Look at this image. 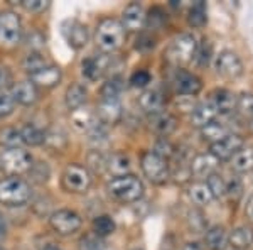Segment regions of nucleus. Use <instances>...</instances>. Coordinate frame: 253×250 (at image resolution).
I'll return each mask as SVG.
<instances>
[{
    "label": "nucleus",
    "mask_w": 253,
    "mask_h": 250,
    "mask_svg": "<svg viewBox=\"0 0 253 250\" xmlns=\"http://www.w3.org/2000/svg\"><path fill=\"white\" fill-rule=\"evenodd\" d=\"M88 97V90L84 85L81 83H73L69 85L66 90V105L69 110H78L84 105Z\"/></svg>",
    "instance_id": "27"
},
{
    "label": "nucleus",
    "mask_w": 253,
    "mask_h": 250,
    "mask_svg": "<svg viewBox=\"0 0 253 250\" xmlns=\"http://www.w3.org/2000/svg\"><path fill=\"white\" fill-rule=\"evenodd\" d=\"M0 167L5 169L7 173H10L12 176L29 173V169L32 167V155L27 150H24L22 147L7 149L3 150L2 157H0Z\"/></svg>",
    "instance_id": "7"
},
{
    "label": "nucleus",
    "mask_w": 253,
    "mask_h": 250,
    "mask_svg": "<svg viewBox=\"0 0 253 250\" xmlns=\"http://www.w3.org/2000/svg\"><path fill=\"white\" fill-rule=\"evenodd\" d=\"M228 134H230L228 127L223 124H218V122H211V124H208L206 127L201 129V139L205 142H208L210 146L219 142L224 135H228Z\"/></svg>",
    "instance_id": "29"
},
{
    "label": "nucleus",
    "mask_w": 253,
    "mask_h": 250,
    "mask_svg": "<svg viewBox=\"0 0 253 250\" xmlns=\"http://www.w3.org/2000/svg\"><path fill=\"white\" fill-rule=\"evenodd\" d=\"M189 225L194 232H203L206 228V218L199 210H193L189 213Z\"/></svg>",
    "instance_id": "47"
},
{
    "label": "nucleus",
    "mask_w": 253,
    "mask_h": 250,
    "mask_svg": "<svg viewBox=\"0 0 253 250\" xmlns=\"http://www.w3.org/2000/svg\"><path fill=\"white\" fill-rule=\"evenodd\" d=\"M95 113L101 125H115L124 117V108L120 100H101Z\"/></svg>",
    "instance_id": "13"
},
{
    "label": "nucleus",
    "mask_w": 253,
    "mask_h": 250,
    "mask_svg": "<svg viewBox=\"0 0 253 250\" xmlns=\"http://www.w3.org/2000/svg\"><path fill=\"white\" fill-rule=\"evenodd\" d=\"M231 167L236 173H250L253 169V147H242L231 157Z\"/></svg>",
    "instance_id": "28"
},
{
    "label": "nucleus",
    "mask_w": 253,
    "mask_h": 250,
    "mask_svg": "<svg viewBox=\"0 0 253 250\" xmlns=\"http://www.w3.org/2000/svg\"><path fill=\"white\" fill-rule=\"evenodd\" d=\"M29 174L34 183L42 184L49 179V174L51 173H49V167L46 162H38V164H32V167L29 169Z\"/></svg>",
    "instance_id": "42"
},
{
    "label": "nucleus",
    "mask_w": 253,
    "mask_h": 250,
    "mask_svg": "<svg viewBox=\"0 0 253 250\" xmlns=\"http://www.w3.org/2000/svg\"><path fill=\"white\" fill-rule=\"evenodd\" d=\"M78 250H105V242L95 233H88V235L81 237Z\"/></svg>",
    "instance_id": "39"
},
{
    "label": "nucleus",
    "mask_w": 253,
    "mask_h": 250,
    "mask_svg": "<svg viewBox=\"0 0 253 250\" xmlns=\"http://www.w3.org/2000/svg\"><path fill=\"white\" fill-rule=\"evenodd\" d=\"M44 66H47L46 59H44L42 56H41L39 52H36V51L31 52V54L26 58V61H24V68H26V71L29 73V75L39 71V69H42Z\"/></svg>",
    "instance_id": "41"
},
{
    "label": "nucleus",
    "mask_w": 253,
    "mask_h": 250,
    "mask_svg": "<svg viewBox=\"0 0 253 250\" xmlns=\"http://www.w3.org/2000/svg\"><path fill=\"white\" fill-rule=\"evenodd\" d=\"M12 98H14L15 103L20 105H32L38 100V87L32 85L29 80L19 81L17 85L12 87Z\"/></svg>",
    "instance_id": "22"
},
{
    "label": "nucleus",
    "mask_w": 253,
    "mask_h": 250,
    "mask_svg": "<svg viewBox=\"0 0 253 250\" xmlns=\"http://www.w3.org/2000/svg\"><path fill=\"white\" fill-rule=\"evenodd\" d=\"M216 115H218V112H216L214 105L211 101H205V103H199L193 108V112H191V124L198 127V129H203L208 124L214 122Z\"/></svg>",
    "instance_id": "24"
},
{
    "label": "nucleus",
    "mask_w": 253,
    "mask_h": 250,
    "mask_svg": "<svg viewBox=\"0 0 253 250\" xmlns=\"http://www.w3.org/2000/svg\"><path fill=\"white\" fill-rule=\"evenodd\" d=\"M174 85L177 93H181L182 97H194L201 92L203 81L199 76H196L194 73L189 71H177L174 78Z\"/></svg>",
    "instance_id": "14"
},
{
    "label": "nucleus",
    "mask_w": 253,
    "mask_h": 250,
    "mask_svg": "<svg viewBox=\"0 0 253 250\" xmlns=\"http://www.w3.org/2000/svg\"><path fill=\"white\" fill-rule=\"evenodd\" d=\"M206 186L210 188L213 198H221V196H224V193H226V181H224L223 176H219L218 173L208 176Z\"/></svg>",
    "instance_id": "37"
},
{
    "label": "nucleus",
    "mask_w": 253,
    "mask_h": 250,
    "mask_svg": "<svg viewBox=\"0 0 253 250\" xmlns=\"http://www.w3.org/2000/svg\"><path fill=\"white\" fill-rule=\"evenodd\" d=\"M0 169H2V167H0Z\"/></svg>",
    "instance_id": "57"
},
{
    "label": "nucleus",
    "mask_w": 253,
    "mask_h": 250,
    "mask_svg": "<svg viewBox=\"0 0 253 250\" xmlns=\"http://www.w3.org/2000/svg\"><path fill=\"white\" fill-rule=\"evenodd\" d=\"M140 167L145 178L154 184H164L170 178L169 161L161 157L154 150H145L140 157Z\"/></svg>",
    "instance_id": "5"
},
{
    "label": "nucleus",
    "mask_w": 253,
    "mask_h": 250,
    "mask_svg": "<svg viewBox=\"0 0 253 250\" xmlns=\"http://www.w3.org/2000/svg\"><path fill=\"white\" fill-rule=\"evenodd\" d=\"M216 73L226 80H236L243 73V63L233 51H221L214 63Z\"/></svg>",
    "instance_id": "10"
},
{
    "label": "nucleus",
    "mask_w": 253,
    "mask_h": 250,
    "mask_svg": "<svg viewBox=\"0 0 253 250\" xmlns=\"http://www.w3.org/2000/svg\"><path fill=\"white\" fill-rule=\"evenodd\" d=\"M10 83H12V75H10L9 68L0 64V92H2L3 88L9 87Z\"/></svg>",
    "instance_id": "50"
},
{
    "label": "nucleus",
    "mask_w": 253,
    "mask_h": 250,
    "mask_svg": "<svg viewBox=\"0 0 253 250\" xmlns=\"http://www.w3.org/2000/svg\"><path fill=\"white\" fill-rule=\"evenodd\" d=\"M0 250H3V249H0Z\"/></svg>",
    "instance_id": "56"
},
{
    "label": "nucleus",
    "mask_w": 253,
    "mask_h": 250,
    "mask_svg": "<svg viewBox=\"0 0 253 250\" xmlns=\"http://www.w3.org/2000/svg\"><path fill=\"white\" fill-rule=\"evenodd\" d=\"M228 245L233 250H247L253 245V227L242 225L228 235Z\"/></svg>",
    "instance_id": "21"
},
{
    "label": "nucleus",
    "mask_w": 253,
    "mask_h": 250,
    "mask_svg": "<svg viewBox=\"0 0 253 250\" xmlns=\"http://www.w3.org/2000/svg\"><path fill=\"white\" fill-rule=\"evenodd\" d=\"M187 22L193 27H203L208 22V10H206V2L199 0V2L193 3V7L189 9V15H187Z\"/></svg>",
    "instance_id": "33"
},
{
    "label": "nucleus",
    "mask_w": 253,
    "mask_h": 250,
    "mask_svg": "<svg viewBox=\"0 0 253 250\" xmlns=\"http://www.w3.org/2000/svg\"><path fill=\"white\" fill-rule=\"evenodd\" d=\"M189 198H191V201L194 204H198V206H208V204L214 200L210 188L206 186V183H194L193 186L189 188Z\"/></svg>",
    "instance_id": "31"
},
{
    "label": "nucleus",
    "mask_w": 253,
    "mask_h": 250,
    "mask_svg": "<svg viewBox=\"0 0 253 250\" xmlns=\"http://www.w3.org/2000/svg\"><path fill=\"white\" fill-rule=\"evenodd\" d=\"M51 228L54 230L58 235H73L81 228V216L78 213L71 211V210H58L51 215L49 218Z\"/></svg>",
    "instance_id": "9"
},
{
    "label": "nucleus",
    "mask_w": 253,
    "mask_h": 250,
    "mask_svg": "<svg viewBox=\"0 0 253 250\" xmlns=\"http://www.w3.org/2000/svg\"><path fill=\"white\" fill-rule=\"evenodd\" d=\"M126 31L120 20L107 17L100 20L95 31V43L103 52H113L124 46Z\"/></svg>",
    "instance_id": "1"
},
{
    "label": "nucleus",
    "mask_w": 253,
    "mask_h": 250,
    "mask_svg": "<svg viewBox=\"0 0 253 250\" xmlns=\"http://www.w3.org/2000/svg\"><path fill=\"white\" fill-rule=\"evenodd\" d=\"M15 108V101L9 93H0V118L9 117Z\"/></svg>",
    "instance_id": "45"
},
{
    "label": "nucleus",
    "mask_w": 253,
    "mask_h": 250,
    "mask_svg": "<svg viewBox=\"0 0 253 250\" xmlns=\"http://www.w3.org/2000/svg\"><path fill=\"white\" fill-rule=\"evenodd\" d=\"M0 144L5 146L7 149H17V147H20V144H24L20 130L14 129V127L2 129L0 130Z\"/></svg>",
    "instance_id": "36"
},
{
    "label": "nucleus",
    "mask_w": 253,
    "mask_h": 250,
    "mask_svg": "<svg viewBox=\"0 0 253 250\" xmlns=\"http://www.w3.org/2000/svg\"><path fill=\"white\" fill-rule=\"evenodd\" d=\"M32 198L31 184L19 176L0 179V203L5 206H22Z\"/></svg>",
    "instance_id": "2"
},
{
    "label": "nucleus",
    "mask_w": 253,
    "mask_h": 250,
    "mask_svg": "<svg viewBox=\"0 0 253 250\" xmlns=\"http://www.w3.org/2000/svg\"><path fill=\"white\" fill-rule=\"evenodd\" d=\"M144 183L132 174L113 178L108 183V193L113 200L120 203H135L144 196Z\"/></svg>",
    "instance_id": "3"
},
{
    "label": "nucleus",
    "mask_w": 253,
    "mask_h": 250,
    "mask_svg": "<svg viewBox=\"0 0 253 250\" xmlns=\"http://www.w3.org/2000/svg\"><path fill=\"white\" fill-rule=\"evenodd\" d=\"M71 124L75 127L76 130H80V132H89V130H93L95 127L100 124L96 118V113L93 112V110H86V108H78V110H73L71 113Z\"/></svg>",
    "instance_id": "23"
},
{
    "label": "nucleus",
    "mask_w": 253,
    "mask_h": 250,
    "mask_svg": "<svg viewBox=\"0 0 253 250\" xmlns=\"http://www.w3.org/2000/svg\"><path fill=\"white\" fill-rule=\"evenodd\" d=\"M124 80L120 76H112V80H108L107 83L101 87V100H118L124 88Z\"/></svg>",
    "instance_id": "35"
},
{
    "label": "nucleus",
    "mask_w": 253,
    "mask_h": 250,
    "mask_svg": "<svg viewBox=\"0 0 253 250\" xmlns=\"http://www.w3.org/2000/svg\"><path fill=\"white\" fill-rule=\"evenodd\" d=\"M91 186V173L81 164H69L63 173V188L69 193H86Z\"/></svg>",
    "instance_id": "6"
},
{
    "label": "nucleus",
    "mask_w": 253,
    "mask_h": 250,
    "mask_svg": "<svg viewBox=\"0 0 253 250\" xmlns=\"http://www.w3.org/2000/svg\"><path fill=\"white\" fill-rule=\"evenodd\" d=\"M210 101L214 105V108L218 113H231L236 108L235 93L230 92V90H224V88L214 90Z\"/></svg>",
    "instance_id": "25"
},
{
    "label": "nucleus",
    "mask_w": 253,
    "mask_h": 250,
    "mask_svg": "<svg viewBox=\"0 0 253 250\" xmlns=\"http://www.w3.org/2000/svg\"><path fill=\"white\" fill-rule=\"evenodd\" d=\"M243 146H245V142H243L242 135L230 132L228 135H224L219 142L210 146V154H213L218 161H231V157H233Z\"/></svg>",
    "instance_id": "11"
},
{
    "label": "nucleus",
    "mask_w": 253,
    "mask_h": 250,
    "mask_svg": "<svg viewBox=\"0 0 253 250\" xmlns=\"http://www.w3.org/2000/svg\"><path fill=\"white\" fill-rule=\"evenodd\" d=\"M150 81H152V76H150V73L145 71V69H138V71H135L130 76V83L135 88H144Z\"/></svg>",
    "instance_id": "46"
},
{
    "label": "nucleus",
    "mask_w": 253,
    "mask_h": 250,
    "mask_svg": "<svg viewBox=\"0 0 253 250\" xmlns=\"http://www.w3.org/2000/svg\"><path fill=\"white\" fill-rule=\"evenodd\" d=\"M5 235H7V220L2 215V211H0V240L5 239Z\"/></svg>",
    "instance_id": "52"
},
{
    "label": "nucleus",
    "mask_w": 253,
    "mask_h": 250,
    "mask_svg": "<svg viewBox=\"0 0 253 250\" xmlns=\"http://www.w3.org/2000/svg\"><path fill=\"white\" fill-rule=\"evenodd\" d=\"M88 166L95 173H101V171L107 169V157H105L101 150H93V152L88 154Z\"/></svg>",
    "instance_id": "43"
},
{
    "label": "nucleus",
    "mask_w": 253,
    "mask_h": 250,
    "mask_svg": "<svg viewBox=\"0 0 253 250\" xmlns=\"http://www.w3.org/2000/svg\"><path fill=\"white\" fill-rule=\"evenodd\" d=\"M236 110H238L243 117L252 118L253 120V95L252 93H243V95L236 97Z\"/></svg>",
    "instance_id": "40"
},
{
    "label": "nucleus",
    "mask_w": 253,
    "mask_h": 250,
    "mask_svg": "<svg viewBox=\"0 0 253 250\" xmlns=\"http://www.w3.org/2000/svg\"><path fill=\"white\" fill-rule=\"evenodd\" d=\"M154 152L159 154L161 157H164V159H169V157H172V155H175V147L170 144L167 139H161V141H157V144H156V149H154Z\"/></svg>",
    "instance_id": "44"
},
{
    "label": "nucleus",
    "mask_w": 253,
    "mask_h": 250,
    "mask_svg": "<svg viewBox=\"0 0 253 250\" xmlns=\"http://www.w3.org/2000/svg\"><path fill=\"white\" fill-rule=\"evenodd\" d=\"M20 5H22L27 12H41V10L46 9L49 3L46 0H22Z\"/></svg>",
    "instance_id": "49"
},
{
    "label": "nucleus",
    "mask_w": 253,
    "mask_h": 250,
    "mask_svg": "<svg viewBox=\"0 0 253 250\" xmlns=\"http://www.w3.org/2000/svg\"><path fill=\"white\" fill-rule=\"evenodd\" d=\"M147 22V15L145 10L140 3L132 2L125 7L124 14H122V26H124L125 31L128 32H138L144 29Z\"/></svg>",
    "instance_id": "12"
},
{
    "label": "nucleus",
    "mask_w": 253,
    "mask_h": 250,
    "mask_svg": "<svg viewBox=\"0 0 253 250\" xmlns=\"http://www.w3.org/2000/svg\"><path fill=\"white\" fill-rule=\"evenodd\" d=\"M219 161L214 157L213 154H198L196 157L191 161V173L198 178H208V176L214 174L216 173V167H218Z\"/></svg>",
    "instance_id": "20"
},
{
    "label": "nucleus",
    "mask_w": 253,
    "mask_h": 250,
    "mask_svg": "<svg viewBox=\"0 0 253 250\" xmlns=\"http://www.w3.org/2000/svg\"><path fill=\"white\" fill-rule=\"evenodd\" d=\"M150 129L154 130L157 135H161L162 139H167L170 134L177 129V118L169 112H161L150 117Z\"/></svg>",
    "instance_id": "19"
},
{
    "label": "nucleus",
    "mask_w": 253,
    "mask_h": 250,
    "mask_svg": "<svg viewBox=\"0 0 253 250\" xmlns=\"http://www.w3.org/2000/svg\"><path fill=\"white\" fill-rule=\"evenodd\" d=\"M110 66V58L105 54L100 56H91V58H86L81 63V71H83V76L89 81H96L98 78H101L107 73V69Z\"/></svg>",
    "instance_id": "15"
},
{
    "label": "nucleus",
    "mask_w": 253,
    "mask_h": 250,
    "mask_svg": "<svg viewBox=\"0 0 253 250\" xmlns=\"http://www.w3.org/2000/svg\"><path fill=\"white\" fill-rule=\"evenodd\" d=\"M224 195H228L231 201L236 203L240 198H242V195H243L242 183H240L238 179H231L230 183H226V193H224Z\"/></svg>",
    "instance_id": "48"
},
{
    "label": "nucleus",
    "mask_w": 253,
    "mask_h": 250,
    "mask_svg": "<svg viewBox=\"0 0 253 250\" xmlns=\"http://www.w3.org/2000/svg\"><path fill=\"white\" fill-rule=\"evenodd\" d=\"M135 250H140V249H135Z\"/></svg>",
    "instance_id": "55"
},
{
    "label": "nucleus",
    "mask_w": 253,
    "mask_h": 250,
    "mask_svg": "<svg viewBox=\"0 0 253 250\" xmlns=\"http://www.w3.org/2000/svg\"><path fill=\"white\" fill-rule=\"evenodd\" d=\"M205 245L210 250H224L228 245V233L223 227L214 225V227L208 228L205 233Z\"/></svg>",
    "instance_id": "26"
},
{
    "label": "nucleus",
    "mask_w": 253,
    "mask_h": 250,
    "mask_svg": "<svg viewBox=\"0 0 253 250\" xmlns=\"http://www.w3.org/2000/svg\"><path fill=\"white\" fill-rule=\"evenodd\" d=\"M63 73L58 66H44L39 71L29 75V81L36 87H44V88H52L56 85H59Z\"/></svg>",
    "instance_id": "18"
},
{
    "label": "nucleus",
    "mask_w": 253,
    "mask_h": 250,
    "mask_svg": "<svg viewBox=\"0 0 253 250\" xmlns=\"http://www.w3.org/2000/svg\"><path fill=\"white\" fill-rule=\"evenodd\" d=\"M22 38V24L17 14L7 10L0 14V46L12 48Z\"/></svg>",
    "instance_id": "8"
},
{
    "label": "nucleus",
    "mask_w": 253,
    "mask_h": 250,
    "mask_svg": "<svg viewBox=\"0 0 253 250\" xmlns=\"http://www.w3.org/2000/svg\"><path fill=\"white\" fill-rule=\"evenodd\" d=\"M245 213H247V218L253 223V195L247 200V204H245Z\"/></svg>",
    "instance_id": "51"
},
{
    "label": "nucleus",
    "mask_w": 253,
    "mask_h": 250,
    "mask_svg": "<svg viewBox=\"0 0 253 250\" xmlns=\"http://www.w3.org/2000/svg\"><path fill=\"white\" fill-rule=\"evenodd\" d=\"M115 228H117L115 221L108 215H100L93 221V232H95V235H98L100 239L112 235V233L115 232Z\"/></svg>",
    "instance_id": "34"
},
{
    "label": "nucleus",
    "mask_w": 253,
    "mask_h": 250,
    "mask_svg": "<svg viewBox=\"0 0 253 250\" xmlns=\"http://www.w3.org/2000/svg\"><path fill=\"white\" fill-rule=\"evenodd\" d=\"M198 43L193 34H179L166 51V58L174 66H186L194 59Z\"/></svg>",
    "instance_id": "4"
},
{
    "label": "nucleus",
    "mask_w": 253,
    "mask_h": 250,
    "mask_svg": "<svg viewBox=\"0 0 253 250\" xmlns=\"http://www.w3.org/2000/svg\"><path fill=\"white\" fill-rule=\"evenodd\" d=\"M44 250H61V249H58V247H47V249H44Z\"/></svg>",
    "instance_id": "54"
},
{
    "label": "nucleus",
    "mask_w": 253,
    "mask_h": 250,
    "mask_svg": "<svg viewBox=\"0 0 253 250\" xmlns=\"http://www.w3.org/2000/svg\"><path fill=\"white\" fill-rule=\"evenodd\" d=\"M107 169L112 173L115 178L128 174L130 171V159L125 154H113L107 157Z\"/></svg>",
    "instance_id": "30"
},
{
    "label": "nucleus",
    "mask_w": 253,
    "mask_h": 250,
    "mask_svg": "<svg viewBox=\"0 0 253 250\" xmlns=\"http://www.w3.org/2000/svg\"><path fill=\"white\" fill-rule=\"evenodd\" d=\"M64 38L68 44L75 49H81L86 46L88 43V27L81 24L80 20H69L68 26L64 27Z\"/></svg>",
    "instance_id": "17"
},
{
    "label": "nucleus",
    "mask_w": 253,
    "mask_h": 250,
    "mask_svg": "<svg viewBox=\"0 0 253 250\" xmlns=\"http://www.w3.org/2000/svg\"><path fill=\"white\" fill-rule=\"evenodd\" d=\"M182 250H205V247L199 242H187L184 247H182Z\"/></svg>",
    "instance_id": "53"
},
{
    "label": "nucleus",
    "mask_w": 253,
    "mask_h": 250,
    "mask_svg": "<svg viewBox=\"0 0 253 250\" xmlns=\"http://www.w3.org/2000/svg\"><path fill=\"white\" fill-rule=\"evenodd\" d=\"M211 56H213V44H211L208 39H205L201 44H198L194 59H196V63H198V66H208Z\"/></svg>",
    "instance_id": "38"
},
{
    "label": "nucleus",
    "mask_w": 253,
    "mask_h": 250,
    "mask_svg": "<svg viewBox=\"0 0 253 250\" xmlns=\"http://www.w3.org/2000/svg\"><path fill=\"white\" fill-rule=\"evenodd\" d=\"M20 135H22V142L27 146H41V144H44V141H46V132H42L39 127L31 125V124L22 127Z\"/></svg>",
    "instance_id": "32"
},
{
    "label": "nucleus",
    "mask_w": 253,
    "mask_h": 250,
    "mask_svg": "<svg viewBox=\"0 0 253 250\" xmlns=\"http://www.w3.org/2000/svg\"><path fill=\"white\" fill-rule=\"evenodd\" d=\"M164 103H166V97L162 95L161 90L152 88V90H145L144 93L138 98V105L144 112L150 113V115H156V113L164 112Z\"/></svg>",
    "instance_id": "16"
}]
</instances>
